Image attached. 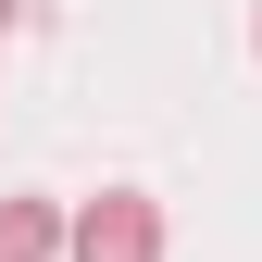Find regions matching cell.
<instances>
[{
	"instance_id": "cell-1",
	"label": "cell",
	"mask_w": 262,
	"mask_h": 262,
	"mask_svg": "<svg viewBox=\"0 0 262 262\" xmlns=\"http://www.w3.org/2000/svg\"><path fill=\"white\" fill-rule=\"evenodd\" d=\"M62 262H162V200H138V187H100V200L62 225Z\"/></svg>"
},
{
	"instance_id": "cell-2",
	"label": "cell",
	"mask_w": 262,
	"mask_h": 262,
	"mask_svg": "<svg viewBox=\"0 0 262 262\" xmlns=\"http://www.w3.org/2000/svg\"><path fill=\"white\" fill-rule=\"evenodd\" d=\"M0 262H62V212L50 200H0Z\"/></svg>"
},
{
	"instance_id": "cell-3",
	"label": "cell",
	"mask_w": 262,
	"mask_h": 262,
	"mask_svg": "<svg viewBox=\"0 0 262 262\" xmlns=\"http://www.w3.org/2000/svg\"><path fill=\"white\" fill-rule=\"evenodd\" d=\"M13 25H25V0H0V38H13Z\"/></svg>"
},
{
	"instance_id": "cell-4",
	"label": "cell",
	"mask_w": 262,
	"mask_h": 262,
	"mask_svg": "<svg viewBox=\"0 0 262 262\" xmlns=\"http://www.w3.org/2000/svg\"><path fill=\"white\" fill-rule=\"evenodd\" d=\"M250 38H262V25H250Z\"/></svg>"
}]
</instances>
